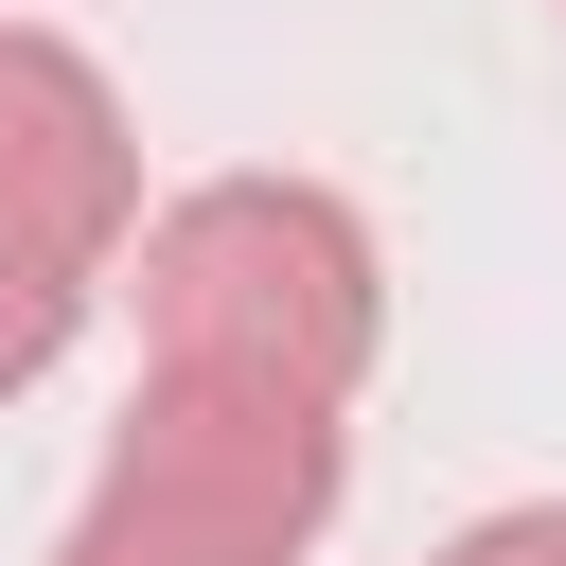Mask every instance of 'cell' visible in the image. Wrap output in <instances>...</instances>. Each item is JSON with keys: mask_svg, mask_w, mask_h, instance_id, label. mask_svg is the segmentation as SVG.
<instances>
[{"mask_svg": "<svg viewBox=\"0 0 566 566\" xmlns=\"http://www.w3.org/2000/svg\"><path fill=\"white\" fill-rule=\"evenodd\" d=\"M424 566H566V495H531V513H478L460 548H424Z\"/></svg>", "mask_w": 566, "mask_h": 566, "instance_id": "5", "label": "cell"}, {"mask_svg": "<svg viewBox=\"0 0 566 566\" xmlns=\"http://www.w3.org/2000/svg\"><path fill=\"white\" fill-rule=\"evenodd\" d=\"M0 248L106 283L142 248V142H124V88L71 53V35H18L0 18Z\"/></svg>", "mask_w": 566, "mask_h": 566, "instance_id": "3", "label": "cell"}, {"mask_svg": "<svg viewBox=\"0 0 566 566\" xmlns=\"http://www.w3.org/2000/svg\"><path fill=\"white\" fill-rule=\"evenodd\" d=\"M336 407L318 389H248V371H142L88 513L53 531V566H301L336 531Z\"/></svg>", "mask_w": 566, "mask_h": 566, "instance_id": "2", "label": "cell"}, {"mask_svg": "<svg viewBox=\"0 0 566 566\" xmlns=\"http://www.w3.org/2000/svg\"><path fill=\"white\" fill-rule=\"evenodd\" d=\"M88 301H106V283H71V265L0 248V407H18V389H35V371H53L71 336H88Z\"/></svg>", "mask_w": 566, "mask_h": 566, "instance_id": "4", "label": "cell"}, {"mask_svg": "<svg viewBox=\"0 0 566 566\" xmlns=\"http://www.w3.org/2000/svg\"><path fill=\"white\" fill-rule=\"evenodd\" d=\"M124 301H142V371H248V389H318V407H354V371L389 336V265H371L354 195H318V177H195L177 212H142Z\"/></svg>", "mask_w": 566, "mask_h": 566, "instance_id": "1", "label": "cell"}]
</instances>
